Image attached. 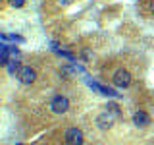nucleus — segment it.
Here are the masks:
<instances>
[{"label":"nucleus","mask_w":154,"mask_h":145,"mask_svg":"<svg viewBox=\"0 0 154 145\" xmlns=\"http://www.w3.org/2000/svg\"><path fill=\"white\" fill-rule=\"evenodd\" d=\"M67 108H69V99H67L66 95H56L52 97L50 101V110L54 114H64L67 112Z\"/></svg>","instance_id":"nucleus-1"},{"label":"nucleus","mask_w":154,"mask_h":145,"mask_svg":"<svg viewBox=\"0 0 154 145\" xmlns=\"http://www.w3.org/2000/svg\"><path fill=\"white\" fill-rule=\"evenodd\" d=\"M114 85L118 87V89H127V87L131 85V74H129L125 68H119L114 74Z\"/></svg>","instance_id":"nucleus-2"},{"label":"nucleus","mask_w":154,"mask_h":145,"mask_svg":"<svg viewBox=\"0 0 154 145\" xmlns=\"http://www.w3.org/2000/svg\"><path fill=\"white\" fill-rule=\"evenodd\" d=\"M64 139L67 145H83V132L79 128H67L64 134Z\"/></svg>","instance_id":"nucleus-3"},{"label":"nucleus","mask_w":154,"mask_h":145,"mask_svg":"<svg viewBox=\"0 0 154 145\" xmlns=\"http://www.w3.org/2000/svg\"><path fill=\"white\" fill-rule=\"evenodd\" d=\"M17 77H19V81H21L23 85H31L33 81L37 79V72H35V68H31V66H23Z\"/></svg>","instance_id":"nucleus-4"},{"label":"nucleus","mask_w":154,"mask_h":145,"mask_svg":"<svg viewBox=\"0 0 154 145\" xmlns=\"http://www.w3.org/2000/svg\"><path fill=\"white\" fill-rule=\"evenodd\" d=\"M114 120H116V116L114 114H110L108 110H104L102 114H98V118H96V126H98L100 130H110L114 126Z\"/></svg>","instance_id":"nucleus-5"},{"label":"nucleus","mask_w":154,"mask_h":145,"mask_svg":"<svg viewBox=\"0 0 154 145\" xmlns=\"http://www.w3.org/2000/svg\"><path fill=\"white\" fill-rule=\"evenodd\" d=\"M133 122H135V126H139V128H146V126L150 124V116H148V112H144V110H139V112L133 114Z\"/></svg>","instance_id":"nucleus-6"},{"label":"nucleus","mask_w":154,"mask_h":145,"mask_svg":"<svg viewBox=\"0 0 154 145\" xmlns=\"http://www.w3.org/2000/svg\"><path fill=\"white\" fill-rule=\"evenodd\" d=\"M87 83H89L91 87H94L98 93H102V95H108V97H119L118 91H114V89H110V87H106V85H100V83H96V81L93 79H87Z\"/></svg>","instance_id":"nucleus-7"},{"label":"nucleus","mask_w":154,"mask_h":145,"mask_svg":"<svg viewBox=\"0 0 154 145\" xmlns=\"http://www.w3.org/2000/svg\"><path fill=\"white\" fill-rule=\"evenodd\" d=\"M21 64H19V58H12V60L6 64V70L10 76H19V72H21Z\"/></svg>","instance_id":"nucleus-8"},{"label":"nucleus","mask_w":154,"mask_h":145,"mask_svg":"<svg viewBox=\"0 0 154 145\" xmlns=\"http://www.w3.org/2000/svg\"><path fill=\"white\" fill-rule=\"evenodd\" d=\"M106 110H108V112H110V114H114V116H116V118H118V116H119V114H122V112H119V106H118V105H116V103H108V106H106Z\"/></svg>","instance_id":"nucleus-9"},{"label":"nucleus","mask_w":154,"mask_h":145,"mask_svg":"<svg viewBox=\"0 0 154 145\" xmlns=\"http://www.w3.org/2000/svg\"><path fill=\"white\" fill-rule=\"evenodd\" d=\"M10 2V6H14V8H21L23 4H25V0H8Z\"/></svg>","instance_id":"nucleus-10"},{"label":"nucleus","mask_w":154,"mask_h":145,"mask_svg":"<svg viewBox=\"0 0 154 145\" xmlns=\"http://www.w3.org/2000/svg\"><path fill=\"white\" fill-rule=\"evenodd\" d=\"M58 2H60L62 6H67V4H71V2H73V0H58Z\"/></svg>","instance_id":"nucleus-11"},{"label":"nucleus","mask_w":154,"mask_h":145,"mask_svg":"<svg viewBox=\"0 0 154 145\" xmlns=\"http://www.w3.org/2000/svg\"><path fill=\"white\" fill-rule=\"evenodd\" d=\"M150 8H152V12H154V0H152V6H150Z\"/></svg>","instance_id":"nucleus-12"},{"label":"nucleus","mask_w":154,"mask_h":145,"mask_svg":"<svg viewBox=\"0 0 154 145\" xmlns=\"http://www.w3.org/2000/svg\"><path fill=\"white\" fill-rule=\"evenodd\" d=\"M17 145H21V143H17Z\"/></svg>","instance_id":"nucleus-13"}]
</instances>
